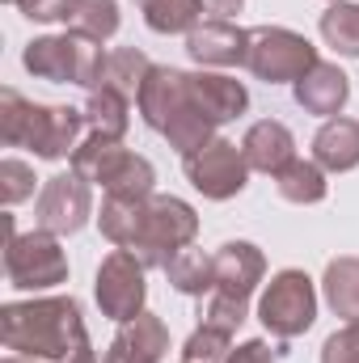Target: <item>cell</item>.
<instances>
[{
  "mask_svg": "<svg viewBox=\"0 0 359 363\" xmlns=\"http://www.w3.org/2000/svg\"><path fill=\"white\" fill-rule=\"evenodd\" d=\"M0 338L13 355L43 363H64L81 342H89L81 304L72 296H43V300L4 304L0 308Z\"/></svg>",
  "mask_w": 359,
  "mask_h": 363,
  "instance_id": "cell-1",
  "label": "cell"
},
{
  "mask_svg": "<svg viewBox=\"0 0 359 363\" xmlns=\"http://www.w3.org/2000/svg\"><path fill=\"white\" fill-rule=\"evenodd\" d=\"M85 110L38 106L17 89H0V140L9 148H30L43 161H64L81 148Z\"/></svg>",
  "mask_w": 359,
  "mask_h": 363,
  "instance_id": "cell-2",
  "label": "cell"
},
{
  "mask_svg": "<svg viewBox=\"0 0 359 363\" xmlns=\"http://www.w3.org/2000/svg\"><path fill=\"white\" fill-rule=\"evenodd\" d=\"M26 72L51 85H85V89H101V68H106V51L101 43H93L85 34H47L34 38L21 55Z\"/></svg>",
  "mask_w": 359,
  "mask_h": 363,
  "instance_id": "cell-3",
  "label": "cell"
},
{
  "mask_svg": "<svg viewBox=\"0 0 359 363\" xmlns=\"http://www.w3.org/2000/svg\"><path fill=\"white\" fill-rule=\"evenodd\" d=\"M72 174L106 186V194H114V199H153V182H157L144 157H136L118 140H101V135L81 140V148L72 152Z\"/></svg>",
  "mask_w": 359,
  "mask_h": 363,
  "instance_id": "cell-4",
  "label": "cell"
},
{
  "mask_svg": "<svg viewBox=\"0 0 359 363\" xmlns=\"http://www.w3.org/2000/svg\"><path fill=\"white\" fill-rule=\"evenodd\" d=\"M194 233H199V216H194V207L186 199L153 194L144 203V224H140V237H136L131 254L144 262V271H153V267L165 271L170 258L194 241Z\"/></svg>",
  "mask_w": 359,
  "mask_h": 363,
  "instance_id": "cell-5",
  "label": "cell"
},
{
  "mask_svg": "<svg viewBox=\"0 0 359 363\" xmlns=\"http://www.w3.org/2000/svg\"><path fill=\"white\" fill-rule=\"evenodd\" d=\"M4 233H9V250H4L9 287H17V291H47V287L68 279V254L60 250L55 233L34 228V233L17 237L13 216H4Z\"/></svg>",
  "mask_w": 359,
  "mask_h": 363,
  "instance_id": "cell-6",
  "label": "cell"
},
{
  "mask_svg": "<svg viewBox=\"0 0 359 363\" xmlns=\"http://www.w3.org/2000/svg\"><path fill=\"white\" fill-rule=\"evenodd\" d=\"M245 68L267 85H296L304 72L317 68V47L287 26H254Z\"/></svg>",
  "mask_w": 359,
  "mask_h": 363,
  "instance_id": "cell-7",
  "label": "cell"
},
{
  "mask_svg": "<svg viewBox=\"0 0 359 363\" xmlns=\"http://www.w3.org/2000/svg\"><path fill=\"white\" fill-rule=\"evenodd\" d=\"M258 317L275 338H300L317 321V291L304 271H279L258 300Z\"/></svg>",
  "mask_w": 359,
  "mask_h": 363,
  "instance_id": "cell-8",
  "label": "cell"
},
{
  "mask_svg": "<svg viewBox=\"0 0 359 363\" xmlns=\"http://www.w3.org/2000/svg\"><path fill=\"white\" fill-rule=\"evenodd\" d=\"M93 291H97V308H101V317H110V321H118V325L136 321V317L144 313V300H148L144 262H140L131 250H114V254H106L101 267H97V283H93Z\"/></svg>",
  "mask_w": 359,
  "mask_h": 363,
  "instance_id": "cell-9",
  "label": "cell"
},
{
  "mask_svg": "<svg viewBox=\"0 0 359 363\" xmlns=\"http://www.w3.org/2000/svg\"><path fill=\"white\" fill-rule=\"evenodd\" d=\"M186 178H190V186H194L203 199L224 203V199H233V194L245 190V182H250V161H245V152H241L233 140L216 135L207 148H199L194 157H186Z\"/></svg>",
  "mask_w": 359,
  "mask_h": 363,
  "instance_id": "cell-10",
  "label": "cell"
},
{
  "mask_svg": "<svg viewBox=\"0 0 359 363\" xmlns=\"http://www.w3.org/2000/svg\"><path fill=\"white\" fill-rule=\"evenodd\" d=\"M93 211V194H89V182L81 174H55V178L43 182V194L34 203V220L38 228L55 233V237H72L85 228Z\"/></svg>",
  "mask_w": 359,
  "mask_h": 363,
  "instance_id": "cell-11",
  "label": "cell"
},
{
  "mask_svg": "<svg viewBox=\"0 0 359 363\" xmlns=\"http://www.w3.org/2000/svg\"><path fill=\"white\" fill-rule=\"evenodd\" d=\"M186 51H190V60L203 64V68H237V64H245L250 30L224 21V17L199 21V26L186 34Z\"/></svg>",
  "mask_w": 359,
  "mask_h": 363,
  "instance_id": "cell-12",
  "label": "cell"
},
{
  "mask_svg": "<svg viewBox=\"0 0 359 363\" xmlns=\"http://www.w3.org/2000/svg\"><path fill=\"white\" fill-rule=\"evenodd\" d=\"M211 262H216V287H211V291L250 304L254 287H258L263 274H267V258H263V250L250 245V241H228V245H220V250L211 254Z\"/></svg>",
  "mask_w": 359,
  "mask_h": 363,
  "instance_id": "cell-13",
  "label": "cell"
},
{
  "mask_svg": "<svg viewBox=\"0 0 359 363\" xmlns=\"http://www.w3.org/2000/svg\"><path fill=\"white\" fill-rule=\"evenodd\" d=\"M186 101H190V72L165 68V64H153L144 89H140V97H136L140 118H144V127H153V131H165L170 118L178 114Z\"/></svg>",
  "mask_w": 359,
  "mask_h": 363,
  "instance_id": "cell-14",
  "label": "cell"
},
{
  "mask_svg": "<svg viewBox=\"0 0 359 363\" xmlns=\"http://www.w3.org/2000/svg\"><path fill=\"white\" fill-rule=\"evenodd\" d=\"M170 355V330L157 313H140L136 321L118 325L101 363H161Z\"/></svg>",
  "mask_w": 359,
  "mask_h": 363,
  "instance_id": "cell-15",
  "label": "cell"
},
{
  "mask_svg": "<svg viewBox=\"0 0 359 363\" xmlns=\"http://www.w3.org/2000/svg\"><path fill=\"white\" fill-rule=\"evenodd\" d=\"M241 152H245L250 169L279 178V174H283V169L296 161V140H292V131H287L283 123L263 118V123H254V127L245 131V140H241Z\"/></svg>",
  "mask_w": 359,
  "mask_h": 363,
  "instance_id": "cell-16",
  "label": "cell"
},
{
  "mask_svg": "<svg viewBox=\"0 0 359 363\" xmlns=\"http://www.w3.org/2000/svg\"><path fill=\"white\" fill-rule=\"evenodd\" d=\"M292 93H296V106H300V110L321 114V118H334V114L347 106L351 85H347V72H343L338 64H321V60H317V68L304 72V77L292 85Z\"/></svg>",
  "mask_w": 359,
  "mask_h": 363,
  "instance_id": "cell-17",
  "label": "cell"
},
{
  "mask_svg": "<svg viewBox=\"0 0 359 363\" xmlns=\"http://www.w3.org/2000/svg\"><path fill=\"white\" fill-rule=\"evenodd\" d=\"M313 161L326 174H347L359 165V123L347 114H334L321 123V131L313 135Z\"/></svg>",
  "mask_w": 359,
  "mask_h": 363,
  "instance_id": "cell-18",
  "label": "cell"
},
{
  "mask_svg": "<svg viewBox=\"0 0 359 363\" xmlns=\"http://www.w3.org/2000/svg\"><path fill=\"white\" fill-rule=\"evenodd\" d=\"M190 97L216 118V123H228L237 114L250 110V93L237 77H220V72H190Z\"/></svg>",
  "mask_w": 359,
  "mask_h": 363,
  "instance_id": "cell-19",
  "label": "cell"
},
{
  "mask_svg": "<svg viewBox=\"0 0 359 363\" xmlns=\"http://www.w3.org/2000/svg\"><path fill=\"white\" fill-rule=\"evenodd\" d=\"M216 127H220V123H216V118H211L194 97H190L178 114L170 118V127H165L161 135L170 140V148H178L182 157H194L199 148H207V144L216 140Z\"/></svg>",
  "mask_w": 359,
  "mask_h": 363,
  "instance_id": "cell-20",
  "label": "cell"
},
{
  "mask_svg": "<svg viewBox=\"0 0 359 363\" xmlns=\"http://www.w3.org/2000/svg\"><path fill=\"white\" fill-rule=\"evenodd\" d=\"M153 64L140 47H118V51H106V68H101V89H114L123 93L127 101L140 97L144 81H148Z\"/></svg>",
  "mask_w": 359,
  "mask_h": 363,
  "instance_id": "cell-21",
  "label": "cell"
},
{
  "mask_svg": "<svg viewBox=\"0 0 359 363\" xmlns=\"http://www.w3.org/2000/svg\"><path fill=\"white\" fill-rule=\"evenodd\" d=\"M144 203L148 199H114V194H106L101 216H97L101 237L110 245H118V250H131L136 237H140V224H144Z\"/></svg>",
  "mask_w": 359,
  "mask_h": 363,
  "instance_id": "cell-22",
  "label": "cell"
},
{
  "mask_svg": "<svg viewBox=\"0 0 359 363\" xmlns=\"http://www.w3.org/2000/svg\"><path fill=\"white\" fill-rule=\"evenodd\" d=\"M85 127H89V135H101V140H123L131 127L127 97L114 89H93L85 101Z\"/></svg>",
  "mask_w": 359,
  "mask_h": 363,
  "instance_id": "cell-23",
  "label": "cell"
},
{
  "mask_svg": "<svg viewBox=\"0 0 359 363\" xmlns=\"http://www.w3.org/2000/svg\"><path fill=\"white\" fill-rule=\"evenodd\" d=\"M165 274H170V283L178 287L182 296H211V287H216V262H211V254H203L194 245L178 250L170 258Z\"/></svg>",
  "mask_w": 359,
  "mask_h": 363,
  "instance_id": "cell-24",
  "label": "cell"
},
{
  "mask_svg": "<svg viewBox=\"0 0 359 363\" xmlns=\"http://www.w3.org/2000/svg\"><path fill=\"white\" fill-rule=\"evenodd\" d=\"M321 287H326V304H330L338 317L355 321L359 317V258H334V262L326 267Z\"/></svg>",
  "mask_w": 359,
  "mask_h": 363,
  "instance_id": "cell-25",
  "label": "cell"
},
{
  "mask_svg": "<svg viewBox=\"0 0 359 363\" xmlns=\"http://www.w3.org/2000/svg\"><path fill=\"white\" fill-rule=\"evenodd\" d=\"M275 186H279V194L287 199V203H296V207H309V203H321L326 199V169L317 165V161H292L279 178H275Z\"/></svg>",
  "mask_w": 359,
  "mask_h": 363,
  "instance_id": "cell-26",
  "label": "cell"
},
{
  "mask_svg": "<svg viewBox=\"0 0 359 363\" xmlns=\"http://www.w3.org/2000/svg\"><path fill=\"white\" fill-rule=\"evenodd\" d=\"M64 21H68L72 34H85L93 43H106L118 30V0H72V9H68Z\"/></svg>",
  "mask_w": 359,
  "mask_h": 363,
  "instance_id": "cell-27",
  "label": "cell"
},
{
  "mask_svg": "<svg viewBox=\"0 0 359 363\" xmlns=\"http://www.w3.org/2000/svg\"><path fill=\"white\" fill-rule=\"evenodd\" d=\"M321 38H326L338 55L359 60V4L334 0V4L321 13Z\"/></svg>",
  "mask_w": 359,
  "mask_h": 363,
  "instance_id": "cell-28",
  "label": "cell"
},
{
  "mask_svg": "<svg viewBox=\"0 0 359 363\" xmlns=\"http://www.w3.org/2000/svg\"><path fill=\"white\" fill-rule=\"evenodd\" d=\"M203 0H153L144 9V21L157 34H190L203 21Z\"/></svg>",
  "mask_w": 359,
  "mask_h": 363,
  "instance_id": "cell-29",
  "label": "cell"
},
{
  "mask_svg": "<svg viewBox=\"0 0 359 363\" xmlns=\"http://www.w3.org/2000/svg\"><path fill=\"white\" fill-rule=\"evenodd\" d=\"M228 351H233V334L220 330V325L199 321V330H194V334L186 338V347H182V359L186 363H224Z\"/></svg>",
  "mask_w": 359,
  "mask_h": 363,
  "instance_id": "cell-30",
  "label": "cell"
},
{
  "mask_svg": "<svg viewBox=\"0 0 359 363\" xmlns=\"http://www.w3.org/2000/svg\"><path fill=\"white\" fill-rule=\"evenodd\" d=\"M34 169L26 165V161H17V157H4L0 161V203L4 207H17L21 199H30L34 194Z\"/></svg>",
  "mask_w": 359,
  "mask_h": 363,
  "instance_id": "cell-31",
  "label": "cell"
},
{
  "mask_svg": "<svg viewBox=\"0 0 359 363\" xmlns=\"http://www.w3.org/2000/svg\"><path fill=\"white\" fill-rule=\"evenodd\" d=\"M245 308H250V304H241V300H228V296H220V291H211V296L203 300V308H199V317H203L207 325H220V330H228V334H237V325L245 321Z\"/></svg>",
  "mask_w": 359,
  "mask_h": 363,
  "instance_id": "cell-32",
  "label": "cell"
},
{
  "mask_svg": "<svg viewBox=\"0 0 359 363\" xmlns=\"http://www.w3.org/2000/svg\"><path fill=\"white\" fill-rule=\"evenodd\" d=\"M321 363H359V317L347 321L338 334L326 338L321 347Z\"/></svg>",
  "mask_w": 359,
  "mask_h": 363,
  "instance_id": "cell-33",
  "label": "cell"
},
{
  "mask_svg": "<svg viewBox=\"0 0 359 363\" xmlns=\"http://www.w3.org/2000/svg\"><path fill=\"white\" fill-rule=\"evenodd\" d=\"M30 21H64L68 17V9H72V0H13Z\"/></svg>",
  "mask_w": 359,
  "mask_h": 363,
  "instance_id": "cell-34",
  "label": "cell"
},
{
  "mask_svg": "<svg viewBox=\"0 0 359 363\" xmlns=\"http://www.w3.org/2000/svg\"><path fill=\"white\" fill-rule=\"evenodd\" d=\"M224 363H275V351H270L263 338H250V342H241L237 351H228Z\"/></svg>",
  "mask_w": 359,
  "mask_h": 363,
  "instance_id": "cell-35",
  "label": "cell"
},
{
  "mask_svg": "<svg viewBox=\"0 0 359 363\" xmlns=\"http://www.w3.org/2000/svg\"><path fill=\"white\" fill-rule=\"evenodd\" d=\"M203 4H207V13H220L224 21H228L233 13H241V9H245V0H203Z\"/></svg>",
  "mask_w": 359,
  "mask_h": 363,
  "instance_id": "cell-36",
  "label": "cell"
},
{
  "mask_svg": "<svg viewBox=\"0 0 359 363\" xmlns=\"http://www.w3.org/2000/svg\"><path fill=\"white\" fill-rule=\"evenodd\" d=\"M64 363H97V355H93V342H81V347H77V351H72Z\"/></svg>",
  "mask_w": 359,
  "mask_h": 363,
  "instance_id": "cell-37",
  "label": "cell"
},
{
  "mask_svg": "<svg viewBox=\"0 0 359 363\" xmlns=\"http://www.w3.org/2000/svg\"><path fill=\"white\" fill-rule=\"evenodd\" d=\"M0 363H43V359H26V355H4Z\"/></svg>",
  "mask_w": 359,
  "mask_h": 363,
  "instance_id": "cell-38",
  "label": "cell"
},
{
  "mask_svg": "<svg viewBox=\"0 0 359 363\" xmlns=\"http://www.w3.org/2000/svg\"><path fill=\"white\" fill-rule=\"evenodd\" d=\"M136 4H140V9H148V4H153V0H136Z\"/></svg>",
  "mask_w": 359,
  "mask_h": 363,
  "instance_id": "cell-39",
  "label": "cell"
},
{
  "mask_svg": "<svg viewBox=\"0 0 359 363\" xmlns=\"http://www.w3.org/2000/svg\"><path fill=\"white\" fill-rule=\"evenodd\" d=\"M330 4H334V0H330Z\"/></svg>",
  "mask_w": 359,
  "mask_h": 363,
  "instance_id": "cell-40",
  "label": "cell"
},
{
  "mask_svg": "<svg viewBox=\"0 0 359 363\" xmlns=\"http://www.w3.org/2000/svg\"><path fill=\"white\" fill-rule=\"evenodd\" d=\"M182 363H186V359H182Z\"/></svg>",
  "mask_w": 359,
  "mask_h": 363,
  "instance_id": "cell-41",
  "label": "cell"
}]
</instances>
